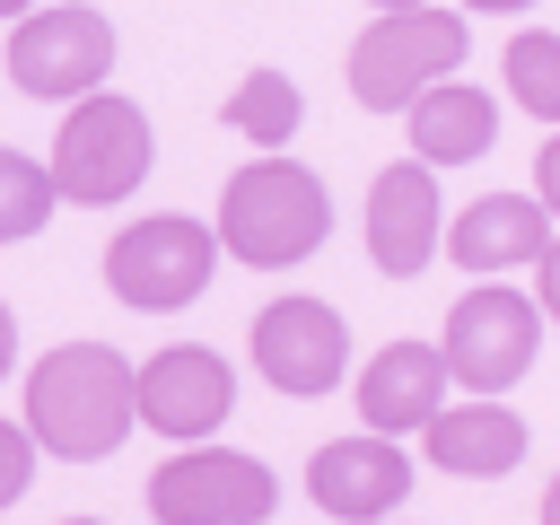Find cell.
<instances>
[{"instance_id": "ba28073f", "label": "cell", "mask_w": 560, "mask_h": 525, "mask_svg": "<svg viewBox=\"0 0 560 525\" xmlns=\"http://www.w3.org/2000/svg\"><path fill=\"white\" fill-rule=\"evenodd\" d=\"M438 350H446L455 385H472V394H508V385L534 368V350H542V306L516 298L508 280H481V289H464V298L446 306Z\"/></svg>"}, {"instance_id": "603a6c76", "label": "cell", "mask_w": 560, "mask_h": 525, "mask_svg": "<svg viewBox=\"0 0 560 525\" xmlns=\"http://www.w3.org/2000/svg\"><path fill=\"white\" fill-rule=\"evenodd\" d=\"M9 368H18V315L0 306V376H9Z\"/></svg>"}, {"instance_id": "5bb4252c", "label": "cell", "mask_w": 560, "mask_h": 525, "mask_svg": "<svg viewBox=\"0 0 560 525\" xmlns=\"http://www.w3.org/2000/svg\"><path fill=\"white\" fill-rule=\"evenodd\" d=\"M551 236H560V228H551L542 192H481V201L446 228V262H464L472 280H508V271L542 262Z\"/></svg>"}, {"instance_id": "9a60e30c", "label": "cell", "mask_w": 560, "mask_h": 525, "mask_svg": "<svg viewBox=\"0 0 560 525\" xmlns=\"http://www.w3.org/2000/svg\"><path fill=\"white\" fill-rule=\"evenodd\" d=\"M420 438H429V464H438V472H455V481H499V472L525 464V438H534V429H525L499 394H472V402H446Z\"/></svg>"}, {"instance_id": "3957f363", "label": "cell", "mask_w": 560, "mask_h": 525, "mask_svg": "<svg viewBox=\"0 0 560 525\" xmlns=\"http://www.w3.org/2000/svg\"><path fill=\"white\" fill-rule=\"evenodd\" d=\"M464 44H472V26L446 18V9H429V0H420V9H385V18H368L359 44H350V96H359L368 114H411L438 79H455Z\"/></svg>"}, {"instance_id": "6da1fadb", "label": "cell", "mask_w": 560, "mask_h": 525, "mask_svg": "<svg viewBox=\"0 0 560 525\" xmlns=\"http://www.w3.org/2000/svg\"><path fill=\"white\" fill-rule=\"evenodd\" d=\"M140 420V368L114 341H61L26 368V429L61 464H105Z\"/></svg>"}, {"instance_id": "7c38bea8", "label": "cell", "mask_w": 560, "mask_h": 525, "mask_svg": "<svg viewBox=\"0 0 560 525\" xmlns=\"http://www.w3.org/2000/svg\"><path fill=\"white\" fill-rule=\"evenodd\" d=\"M228 411H236V368H228L219 350L175 341V350H158V359L140 368V420H149L158 438L201 446V438H210Z\"/></svg>"}, {"instance_id": "44dd1931", "label": "cell", "mask_w": 560, "mask_h": 525, "mask_svg": "<svg viewBox=\"0 0 560 525\" xmlns=\"http://www.w3.org/2000/svg\"><path fill=\"white\" fill-rule=\"evenodd\" d=\"M534 306L560 324V236H551V245H542V262H534Z\"/></svg>"}, {"instance_id": "e0dca14e", "label": "cell", "mask_w": 560, "mask_h": 525, "mask_svg": "<svg viewBox=\"0 0 560 525\" xmlns=\"http://www.w3.org/2000/svg\"><path fill=\"white\" fill-rule=\"evenodd\" d=\"M219 122H228L236 140H254V149H289V131L306 122V96H298L289 70H245V79L228 88Z\"/></svg>"}, {"instance_id": "277c9868", "label": "cell", "mask_w": 560, "mask_h": 525, "mask_svg": "<svg viewBox=\"0 0 560 525\" xmlns=\"http://www.w3.org/2000/svg\"><path fill=\"white\" fill-rule=\"evenodd\" d=\"M149 166H158L149 114H140L131 96H114V88L79 96V105L61 114V131H52V184H61V201H79V210L131 201Z\"/></svg>"}, {"instance_id": "9c48e42d", "label": "cell", "mask_w": 560, "mask_h": 525, "mask_svg": "<svg viewBox=\"0 0 560 525\" xmlns=\"http://www.w3.org/2000/svg\"><path fill=\"white\" fill-rule=\"evenodd\" d=\"M254 368H262L280 394H298V402L332 394L341 368H350V324H341V306H324V298H271V306L254 315Z\"/></svg>"}, {"instance_id": "ac0fdd59", "label": "cell", "mask_w": 560, "mask_h": 525, "mask_svg": "<svg viewBox=\"0 0 560 525\" xmlns=\"http://www.w3.org/2000/svg\"><path fill=\"white\" fill-rule=\"evenodd\" d=\"M508 96H516L534 122L560 131V35H551V26L508 35Z\"/></svg>"}, {"instance_id": "d4e9b609", "label": "cell", "mask_w": 560, "mask_h": 525, "mask_svg": "<svg viewBox=\"0 0 560 525\" xmlns=\"http://www.w3.org/2000/svg\"><path fill=\"white\" fill-rule=\"evenodd\" d=\"M542 525H560V472H551V490H542Z\"/></svg>"}, {"instance_id": "484cf974", "label": "cell", "mask_w": 560, "mask_h": 525, "mask_svg": "<svg viewBox=\"0 0 560 525\" xmlns=\"http://www.w3.org/2000/svg\"><path fill=\"white\" fill-rule=\"evenodd\" d=\"M26 9H35V0H0V18H26Z\"/></svg>"}, {"instance_id": "8992f818", "label": "cell", "mask_w": 560, "mask_h": 525, "mask_svg": "<svg viewBox=\"0 0 560 525\" xmlns=\"http://www.w3.org/2000/svg\"><path fill=\"white\" fill-rule=\"evenodd\" d=\"M114 70V26L105 9L88 0H61V9H26L9 26V88L18 96H44V105H79L96 96Z\"/></svg>"}, {"instance_id": "52a82bcc", "label": "cell", "mask_w": 560, "mask_h": 525, "mask_svg": "<svg viewBox=\"0 0 560 525\" xmlns=\"http://www.w3.org/2000/svg\"><path fill=\"white\" fill-rule=\"evenodd\" d=\"M280 508V481L262 455L236 446H184L149 472V516L158 525H262Z\"/></svg>"}, {"instance_id": "5b68a950", "label": "cell", "mask_w": 560, "mask_h": 525, "mask_svg": "<svg viewBox=\"0 0 560 525\" xmlns=\"http://www.w3.org/2000/svg\"><path fill=\"white\" fill-rule=\"evenodd\" d=\"M219 271V228L184 219V210H158V219H131L114 228L105 245V289L140 315H166V306H192Z\"/></svg>"}, {"instance_id": "30bf717a", "label": "cell", "mask_w": 560, "mask_h": 525, "mask_svg": "<svg viewBox=\"0 0 560 525\" xmlns=\"http://www.w3.org/2000/svg\"><path fill=\"white\" fill-rule=\"evenodd\" d=\"M446 254V210H438V166L429 158H394L368 184V262L385 280H411Z\"/></svg>"}, {"instance_id": "d6986e66", "label": "cell", "mask_w": 560, "mask_h": 525, "mask_svg": "<svg viewBox=\"0 0 560 525\" xmlns=\"http://www.w3.org/2000/svg\"><path fill=\"white\" fill-rule=\"evenodd\" d=\"M52 201H61L52 166H44V158H18V149H0V245L35 236V228L52 219Z\"/></svg>"}, {"instance_id": "83f0119b", "label": "cell", "mask_w": 560, "mask_h": 525, "mask_svg": "<svg viewBox=\"0 0 560 525\" xmlns=\"http://www.w3.org/2000/svg\"><path fill=\"white\" fill-rule=\"evenodd\" d=\"M61 525H105V516H61Z\"/></svg>"}, {"instance_id": "4fadbf2b", "label": "cell", "mask_w": 560, "mask_h": 525, "mask_svg": "<svg viewBox=\"0 0 560 525\" xmlns=\"http://www.w3.org/2000/svg\"><path fill=\"white\" fill-rule=\"evenodd\" d=\"M446 385H455V368H446L438 341H385V350L359 368V429H376V438H420V429L446 411Z\"/></svg>"}, {"instance_id": "7a4b0ae2", "label": "cell", "mask_w": 560, "mask_h": 525, "mask_svg": "<svg viewBox=\"0 0 560 525\" xmlns=\"http://www.w3.org/2000/svg\"><path fill=\"white\" fill-rule=\"evenodd\" d=\"M324 228H332V192H324V175H306L298 158H254V166H236L228 192H219V245H228L236 262H254V271L306 262V254L324 245Z\"/></svg>"}, {"instance_id": "cb8c5ba5", "label": "cell", "mask_w": 560, "mask_h": 525, "mask_svg": "<svg viewBox=\"0 0 560 525\" xmlns=\"http://www.w3.org/2000/svg\"><path fill=\"white\" fill-rule=\"evenodd\" d=\"M464 9H499V18H516V9H534V0H464Z\"/></svg>"}, {"instance_id": "ffe728a7", "label": "cell", "mask_w": 560, "mask_h": 525, "mask_svg": "<svg viewBox=\"0 0 560 525\" xmlns=\"http://www.w3.org/2000/svg\"><path fill=\"white\" fill-rule=\"evenodd\" d=\"M35 481V429L26 420H0V508H18Z\"/></svg>"}, {"instance_id": "4316f807", "label": "cell", "mask_w": 560, "mask_h": 525, "mask_svg": "<svg viewBox=\"0 0 560 525\" xmlns=\"http://www.w3.org/2000/svg\"><path fill=\"white\" fill-rule=\"evenodd\" d=\"M368 9H420V0H368Z\"/></svg>"}, {"instance_id": "7402d4cb", "label": "cell", "mask_w": 560, "mask_h": 525, "mask_svg": "<svg viewBox=\"0 0 560 525\" xmlns=\"http://www.w3.org/2000/svg\"><path fill=\"white\" fill-rule=\"evenodd\" d=\"M534 192H542V210L560 219V131L542 140V158H534Z\"/></svg>"}, {"instance_id": "2e32d148", "label": "cell", "mask_w": 560, "mask_h": 525, "mask_svg": "<svg viewBox=\"0 0 560 525\" xmlns=\"http://www.w3.org/2000/svg\"><path fill=\"white\" fill-rule=\"evenodd\" d=\"M402 122H411V158H429V166H472V158H490V140H499L490 88H464V79H438Z\"/></svg>"}, {"instance_id": "8fae6325", "label": "cell", "mask_w": 560, "mask_h": 525, "mask_svg": "<svg viewBox=\"0 0 560 525\" xmlns=\"http://www.w3.org/2000/svg\"><path fill=\"white\" fill-rule=\"evenodd\" d=\"M306 499L341 525H385L402 499H411V455L394 438H324L306 455Z\"/></svg>"}]
</instances>
